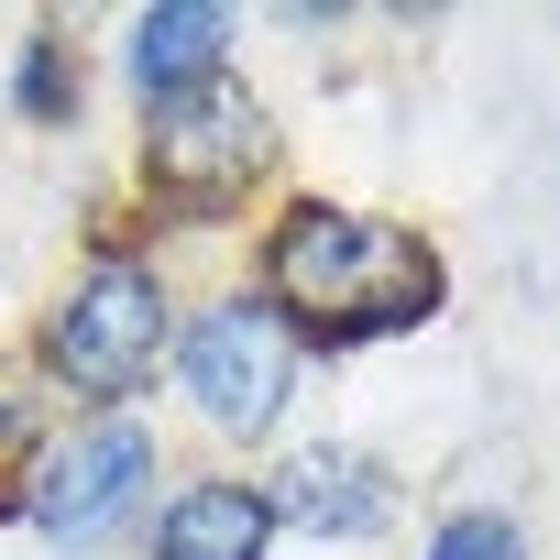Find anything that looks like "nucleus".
<instances>
[{"label":"nucleus","mask_w":560,"mask_h":560,"mask_svg":"<svg viewBox=\"0 0 560 560\" xmlns=\"http://www.w3.org/2000/svg\"><path fill=\"white\" fill-rule=\"evenodd\" d=\"M275 298L308 308L330 341H385V330H418L440 308V264L396 231V220H363V209H298L275 231Z\"/></svg>","instance_id":"1"},{"label":"nucleus","mask_w":560,"mask_h":560,"mask_svg":"<svg viewBox=\"0 0 560 560\" xmlns=\"http://www.w3.org/2000/svg\"><path fill=\"white\" fill-rule=\"evenodd\" d=\"M45 352L67 363V385L132 396V385L154 374V352H165V287H154L143 264H100L89 287L45 319Z\"/></svg>","instance_id":"2"},{"label":"nucleus","mask_w":560,"mask_h":560,"mask_svg":"<svg viewBox=\"0 0 560 560\" xmlns=\"http://www.w3.org/2000/svg\"><path fill=\"white\" fill-rule=\"evenodd\" d=\"M287 374H298V341L264 298H231L187 330V396L220 418V429H264L287 407Z\"/></svg>","instance_id":"3"},{"label":"nucleus","mask_w":560,"mask_h":560,"mask_svg":"<svg viewBox=\"0 0 560 560\" xmlns=\"http://www.w3.org/2000/svg\"><path fill=\"white\" fill-rule=\"evenodd\" d=\"M143 472H154V440H143L132 418H100V429H78L67 451H45V472H34V527H45V538H100V527L132 505Z\"/></svg>","instance_id":"4"},{"label":"nucleus","mask_w":560,"mask_h":560,"mask_svg":"<svg viewBox=\"0 0 560 560\" xmlns=\"http://www.w3.org/2000/svg\"><path fill=\"white\" fill-rule=\"evenodd\" d=\"M253 154H264V110H253L231 78H198V89L154 100V176H165V187L220 198Z\"/></svg>","instance_id":"5"},{"label":"nucleus","mask_w":560,"mask_h":560,"mask_svg":"<svg viewBox=\"0 0 560 560\" xmlns=\"http://www.w3.org/2000/svg\"><path fill=\"white\" fill-rule=\"evenodd\" d=\"M264 505L298 516V527H341V538H374V527H385V483H374L363 451H298L287 472H275Z\"/></svg>","instance_id":"6"},{"label":"nucleus","mask_w":560,"mask_h":560,"mask_svg":"<svg viewBox=\"0 0 560 560\" xmlns=\"http://www.w3.org/2000/svg\"><path fill=\"white\" fill-rule=\"evenodd\" d=\"M275 538V505L253 483H198L165 505V560H264Z\"/></svg>","instance_id":"7"},{"label":"nucleus","mask_w":560,"mask_h":560,"mask_svg":"<svg viewBox=\"0 0 560 560\" xmlns=\"http://www.w3.org/2000/svg\"><path fill=\"white\" fill-rule=\"evenodd\" d=\"M220 45H231V12H209V0H176V12H143V23H132V78H143L154 100H176V89L220 78Z\"/></svg>","instance_id":"8"},{"label":"nucleus","mask_w":560,"mask_h":560,"mask_svg":"<svg viewBox=\"0 0 560 560\" xmlns=\"http://www.w3.org/2000/svg\"><path fill=\"white\" fill-rule=\"evenodd\" d=\"M429 560H527V549H516L505 516H451V527L429 538Z\"/></svg>","instance_id":"9"}]
</instances>
